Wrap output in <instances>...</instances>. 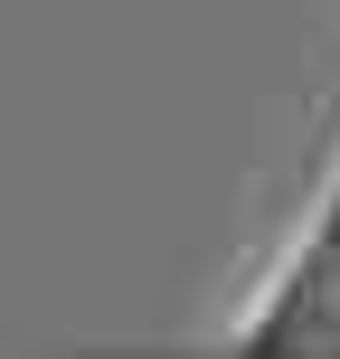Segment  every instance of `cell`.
Wrapping results in <instances>:
<instances>
[{"mask_svg": "<svg viewBox=\"0 0 340 359\" xmlns=\"http://www.w3.org/2000/svg\"><path fill=\"white\" fill-rule=\"evenodd\" d=\"M227 350H340V142H331L322 180H312V208L293 227V246L274 255L255 303L227 322Z\"/></svg>", "mask_w": 340, "mask_h": 359, "instance_id": "obj_1", "label": "cell"}]
</instances>
